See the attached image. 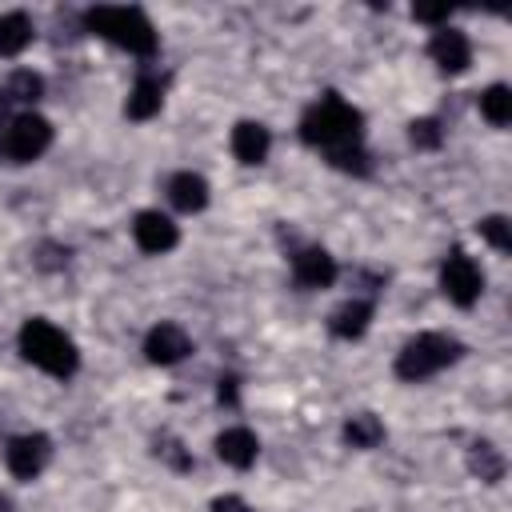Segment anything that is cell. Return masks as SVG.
Listing matches in <instances>:
<instances>
[{
	"mask_svg": "<svg viewBox=\"0 0 512 512\" xmlns=\"http://www.w3.org/2000/svg\"><path fill=\"white\" fill-rule=\"evenodd\" d=\"M192 352V340H188V332L180 328V324H156L148 336H144V356L152 360V364H180L184 356Z\"/></svg>",
	"mask_w": 512,
	"mask_h": 512,
	"instance_id": "obj_10",
	"label": "cell"
},
{
	"mask_svg": "<svg viewBox=\"0 0 512 512\" xmlns=\"http://www.w3.org/2000/svg\"><path fill=\"white\" fill-rule=\"evenodd\" d=\"M32 44V20L24 12L0 16V56H16Z\"/></svg>",
	"mask_w": 512,
	"mask_h": 512,
	"instance_id": "obj_17",
	"label": "cell"
},
{
	"mask_svg": "<svg viewBox=\"0 0 512 512\" xmlns=\"http://www.w3.org/2000/svg\"><path fill=\"white\" fill-rule=\"evenodd\" d=\"M84 28L104 36L108 44L132 52V56H152L160 36L152 28V20L140 12V8H116V4H100V8H88L84 12Z\"/></svg>",
	"mask_w": 512,
	"mask_h": 512,
	"instance_id": "obj_2",
	"label": "cell"
},
{
	"mask_svg": "<svg viewBox=\"0 0 512 512\" xmlns=\"http://www.w3.org/2000/svg\"><path fill=\"white\" fill-rule=\"evenodd\" d=\"M20 352H24L28 364H36L40 372L60 376V380L80 368L76 344H72L56 324H48V320H40V316H32V320L20 324Z\"/></svg>",
	"mask_w": 512,
	"mask_h": 512,
	"instance_id": "obj_3",
	"label": "cell"
},
{
	"mask_svg": "<svg viewBox=\"0 0 512 512\" xmlns=\"http://www.w3.org/2000/svg\"><path fill=\"white\" fill-rule=\"evenodd\" d=\"M212 512H252V504L244 496H216L212 500Z\"/></svg>",
	"mask_w": 512,
	"mask_h": 512,
	"instance_id": "obj_26",
	"label": "cell"
},
{
	"mask_svg": "<svg viewBox=\"0 0 512 512\" xmlns=\"http://www.w3.org/2000/svg\"><path fill=\"white\" fill-rule=\"evenodd\" d=\"M268 148H272V136H268L264 124H256V120H240V124L232 128V152H236L240 164H264Z\"/></svg>",
	"mask_w": 512,
	"mask_h": 512,
	"instance_id": "obj_13",
	"label": "cell"
},
{
	"mask_svg": "<svg viewBox=\"0 0 512 512\" xmlns=\"http://www.w3.org/2000/svg\"><path fill=\"white\" fill-rule=\"evenodd\" d=\"M160 104H164V84L156 76H140L124 100V116L128 120H152L160 112Z\"/></svg>",
	"mask_w": 512,
	"mask_h": 512,
	"instance_id": "obj_14",
	"label": "cell"
},
{
	"mask_svg": "<svg viewBox=\"0 0 512 512\" xmlns=\"http://www.w3.org/2000/svg\"><path fill=\"white\" fill-rule=\"evenodd\" d=\"M48 456H52V440L44 432H24L4 444V464L16 480H36L44 472Z\"/></svg>",
	"mask_w": 512,
	"mask_h": 512,
	"instance_id": "obj_7",
	"label": "cell"
},
{
	"mask_svg": "<svg viewBox=\"0 0 512 512\" xmlns=\"http://www.w3.org/2000/svg\"><path fill=\"white\" fill-rule=\"evenodd\" d=\"M292 276L300 288H328L336 280V260L324 252V248H300L292 256Z\"/></svg>",
	"mask_w": 512,
	"mask_h": 512,
	"instance_id": "obj_11",
	"label": "cell"
},
{
	"mask_svg": "<svg viewBox=\"0 0 512 512\" xmlns=\"http://www.w3.org/2000/svg\"><path fill=\"white\" fill-rule=\"evenodd\" d=\"M368 320H372V304L360 300V296H352V300H344V304L332 312L328 328H332V336H340V340H356V336L368 332Z\"/></svg>",
	"mask_w": 512,
	"mask_h": 512,
	"instance_id": "obj_15",
	"label": "cell"
},
{
	"mask_svg": "<svg viewBox=\"0 0 512 512\" xmlns=\"http://www.w3.org/2000/svg\"><path fill=\"white\" fill-rule=\"evenodd\" d=\"M440 292H444L452 304L472 308V304L480 300V292H484V272H480V264H476L468 252L452 248V252L444 256V264H440Z\"/></svg>",
	"mask_w": 512,
	"mask_h": 512,
	"instance_id": "obj_6",
	"label": "cell"
},
{
	"mask_svg": "<svg viewBox=\"0 0 512 512\" xmlns=\"http://www.w3.org/2000/svg\"><path fill=\"white\" fill-rule=\"evenodd\" d=\"M4 92H8V100L32 104V100H40V96H44V76H40V72H28V68H16Z\"/></svg>",
	"mask_w": 512,
	"mask_h": 512,
	"instance_id": "obj_21",
	"label": "cell"
},
{
	"mask_svg": "<svg viewBox=\"0 0 512 512\" xmlns=\"http://www.w3.org/2000/svg\"><path fill=\"white\" fill-rule=\"evenodd\" d=\"M132 236H136V244H140L144 252H152V256H164V252H172V248L180 244V228H176L164 212H156V208L136 212Z\"/></svg>",
	"mask_w": 512,
	"mask_h": 512,
	"instance_id": "obj_8",
	"label": "cell"
},
{
	"mask_svg": "<svg viewBox=\"0 0 512 512\" xmlns=\"http://www.w3.org/2000/svg\"><path fill=\"white\" fill-rule=\"evenodd\" d=\"M428 56L436 60V68L440 72H448V76H456V72H464L468 64H472V44H468V36L460 32V28H436L432 32V40H428Z\"/></svg>",
	"mask_w": 512,
	"mask_h": 512,
	"instance_id": "obj_9",
	"label": "cell"
},
{
	"mask_svg": "<svg viewBox=\"0 0 512 512\" xmlns=\"http://www.w3.org/2000/svg\"><path fill=\"white\" fill-rule=\"evenodd\" d=\"M216 456L228 464V468H252L256 456H260V440L248 432V428H224L216 436Z\"/></svg>",
	"mask_w": 512,
	"mask_h": 512,
	"instance_id": "obj_12",
	"label": "cell"
},
{
	"mask_svg": "<svg viewBox=\"0 0 512 512\" xmlns=\"http://www.w3.org/2000/svg\"><path fill=\"white\" fill-rule=\"evenodd\" d=\"M168 200L180 208V212H200L208 204V180L200 172H176L168 180Z\"/></svg>",
	"mask_w": 512,
	"mask_h": 512,
	"instance_id": "obj_16",
	"label": "cell"
},
{
	"mask_svg": "<svg viewBox=\"0 0 512 512\" xmlns=\"http://www.w3.org/2000/svg\"><path fill=\"white\" fill-rule=\"evenodd\" d=\"M460 352H464L460 340H452V336H444V332H420V336H412V340L400 348V356H396V376L408 380V384L428 380V376H436L440 368L456 364Z\"/></svg>",
	"mask_w": 512,
	"mask_h": 512,
	"instance_id": "obj_4",
	"label": "cell"
},
{
	"mask_svg": "<svg viewBox=\"0 0 512 512\" xmlns=\"http://www.w3.org/2000/svg\"><path fill=\"white\" fill-rule=\"evenodd\" d=\"M236 376H220V388H216V400L220 404H236Z\"/></svg>",
	"mask_w": 512,
	"mask_h": 512,
	"instance_id": "obj_27",
	"label": "cell"
},
{
	"mask_svg": "<svg viewBox=\"0 0 512 512\" xmlns=\"http://www.w3.org/2000/svg\"><path fill=\"white\" fill-rule=\"evenodd\" d=\"M468 468H472L484 484H496V480L504 476V456H500V448H492L488 440H480V444L468 448Z\"/></svg>",
	"mask_w": 512,
	"mask_h": 512,
	"instance_id": "obj_20",
	"label": "cell"
},
{
	"mask_svg": "<svg viewBox=\"0 0 512 512\" xmlns=\"http://www.w3.org/2000/svg\"><path fill=\"white\" fill-rule=\"evenodd\" d=\"M480 236H484L496 252H508V248H512V224H508V216H484V220H480Z\"/></svg>",
	"mask_w": 512,
	"mask_h": 512,
	"instance_id": "obj_23",
	"label": "cell"
},
{
	"mask_svg": "<svg viewBox=\"0 0 512 512\" xmlns=\"http://www.w3.org/2000/svg\"><path fill=\"white\" fill-rule=\"evenodd\" d=\"M408 140H412L416 148L432 152V148H440L444 128H440V120H436V116H420V120H412V124H408Z\"/></svg>",
	"mask_w": 512,
	"mask_h": 512,
	"instance_id": "obj_22",
	"label": "cell"
},
{
	"mask_svg": "<svg viewBox=\"0 0 512 512\" xmlns=\"http://www.w3.org/2000/svg\"><path fill=\"white\" fill-rule=\"evenodd\" d=\"M344 440H348L352 448H376V444L384 440V424H380L372 412H356V416H348V424H344Z\"/></svg>",
	"mask_w": 512,
	"mask_h": 512,
	"instance_id": "obj_19",
	"label": "cell"
},
{
	"mask_svg": "<svg viewBox=\"0 0 512 512\" xmlns=\"http://www.w3.org/2000/svg\"><path fill=\"white\" fill-rule=\"evenodd\" d=\"M48 144H52V124L44 116H36V112H24L4 128L0 156L12 160V164H32V160H40L48 152Z\"/></svg>",
	"mask_w": 512,
	"mask_h": 512,
	"instance_id": "obj_5",
	"label": "cell"
},
{
	"mask_svg": "<svg viewBox=\"0 0 512 512\" xmlns=\"http://www.w3.org/2000/svg\"><path fill=\"white\" fill-rule=\"evenodd\" d=\"M4 116H8V92L0 88V120H4Z\"/></svg>",
	"mask_w": 512,
	"mask_h": 512,
	"instance_id": "obj_28",
	"label": "cell"
},
{
	"mask_svg": "<svg viewBox=\"0 0 512 512\" xmlns=\"http://www.w3.org/2000/svg\"><path fill=\"white\" fill-rule=\"evenodd\" d=\"M480 116L496 128H504L512 120V88L508 84H492L480 92Z\"/></svg>",
	"mask_w": 512,
	"mask_h": 512,
	"instance_id": "obj_18",
	"label": "cell"
},
{
	"mask_svg": "<svg viewBox=\"0 0 512 512\" xmlns=\"http://www.w3.org/2000/svg\"><path fill=\"white\" fill-rule=\"evenodd\" d=\"M448 12H452L448 4H416V8H412V16H416V20L436 24V28H444V24H448Z\"/></svg>",
	"mask_w": 512,
	"mask_h": 512,
	"instance_id": "obj_24",
	"label": "cell"
},
{
	"mask_svg": "<svg viewBox=\"0 0 512 512\" xmlns=\"http://www.w3.org/2000/svg\"><path fill=\"white\" fill-rule=\"evenodd\" d=\"M360 132H364V116L336 92H324L304 116H300V140L320 148L328 160L340 152L360 148Z\"/></svg>",
	"mask_w": 512,
	"mask_h": 512,
	"instance_id": "obj_1",
	"label": "cell"
},
{
	"mask_svg": "<svg viewBox=\"0 0 512 512\" xmlns=\"http://www.w3.org/2000/svg\"><path fill=\"white\" fill-rule=\"evenodd\" d=\"M156 456H168L176 468H192V456H188V452H180V444H172V440H164V448L156 444Z\"/></svg>",
	"mask_w": 512,
	"mask_h": 512,
	"instance_id": "obj_25",
	"label": "cell"
}]
</instances>
